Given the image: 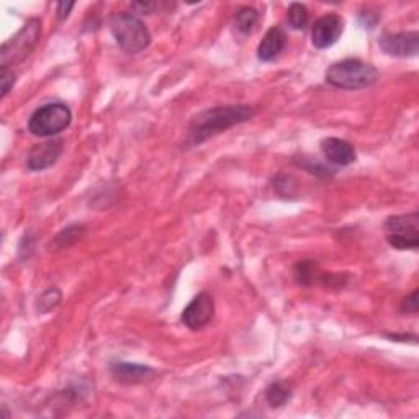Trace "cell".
Instances as JSON below:
<instances>
[{
	"label": "cell",
	"mask_w": 419,
	"mask_h": 419,
	"mask_svg": "<svg viewBox=\"0 0 419 419\" xmlns=\"http://www.w3.org/2000/svg\"><path fill=\"white\" fill-rule=\"evenodd\" d=\"M293 180L292 175H278L276 179V182H274V187L277 189V192L282 195V197H293L295 195V189L297 184H290Z\"/></svg>",
	"instance_id": "cell-22"
},
{
	"label": "cell",
	"mask_w": 419,
	"mask_h": 419,
	"mask_svg": "<svg viewBox=\"0 0 419 419\" xmlns=\"http://www.w3.org/2000/svg\"><path fill=\"white\" fill-rule=\"evenodd\" d=\"M254 109L249 105H221L203 110L192 118L187 129L189 146H198L236 125L253 118Z\"/></svg>",
	"instance_id": "cell-1"
},
{
	"label": "cell",
	"mask_w": 419,
	"mask_h": 419,
	"mask_svg": "<svg viewBox=\"0 0 419 419\" xmlns=\"http://www.w3.org/2000/svg\"><path fill=\"white\" fill-rule=\"evenodd\" d=\"M111 375L120 384H141L156 375V370L149 365L139 364H127V362H118L111 364L110 367Z\"/></svg>",
	"instance_id": "cell-11"
},
{
	"label": "cell",
	"mask_w": 419,
	"mask_h": 419,
	"mask_svg": "<svg viewBox=\"0 0 419 419\" xmlns=\"http://www.w3.org/2000/svg\"><path fill=\"white\" fill-rule=\"evenodd\" d=\"M379 71L372 64L362 63L358 59H344V61L334 63L326 71V82L344 90L372 87L379 81Z\"/></svg>",
	"instance_id": "cell-2"
},
{
	"label": "cell",
	"mask_w": 419,
	"mask_h": 419,
	"mask_svg": "<svg viewBox=\"0 0 419 419\" xmlns=\"http://www.w3.org/2000/svg\"><path fill=\"white\" fill-rule=\"evenodd\" d=\"M215 315V301L208 293H200L182 311V323L192 331L202 329L213 319Z\"/></svg>",
	"instance_id": "cell-7"
},
{
	"label": "cell",
	"mask_w": 419,
	"mask_h": 419,
	"mask_svg": "<svg viewBox=\"0 0 419 419\" xmlns=\"http://www.w3.org/2000/svg\"><path fill=\"white\" fill-rule=\"evenodd\" d=\"M419 225V213L413 212L408 213V215H397V216H390L388 220L385 221V232L386 235H393V232H419L418 230Z\"/></svg>",
	"instance_id": "cell-13"
},
{
	"label": "cell",
	"mask_w": 419,
	"mask_h": 419,
	"mask_svg": "<svg viewBox=\"0 0 419 419\" xmlns=\"http://www.w3.org/2000/svg\"><path fill=\"white\" fill-rule=\"evenodd\" d=\"M384 53L395 58H413L419 53L418 31H402V33H385L379 41Z\"/></svg>",
	"instance_id": "cell-6"
},
{
	"label": "cell",
	"mask_w": 419,
	"mask_h": 419,
	"mask_svg": "<svg viewBox=\"0 0 419 419\" xmlns=\"http://www.w3.org/2000/svg\"><path fill=\"white\" fill-rule=\"evenodd\" d=\"M321 151H323L326 161L339 167L351 166L356 161V148L341 138L323 139L321 141Z\"/></svg>",
	"instance_id": "cell-10"
},
{
	"label": "cell",
	"mask_w": 419,
	"mask_h": 419,
	"mask_svg": "<svg viewBox=\"0 0 419 419\" xmlns=\"http://www.w3.org/2000/svg\"><path fill=\"white\" fill-rule=\"evenodd\" d=\"M344 30V20L336 13L321 17L315 22L313 30H311V41L313 46L318 49L331 48L341 38Z\"/></svg>",
	"instance_id": "cell-8"
},
{
	"label": "cell",
	"mask_w": 419,
	"mask_h": 419,
	"mask_svg": "<svg viewBox=\"0 0 419 419\" xmlns=\"http://www.w3.org/2000/svg\"><path fill=\"white\" fill-rule=\"evenodd\" d=\"M74 6H76L74 2H59L58 8H56V13H58L59 20H66V18L69 17V13H71V10L74 8Z\"/></svg>",
	"instance_id": "cell-25"
},
{
	"label": "cell",
	"mask_w": 419,
	"mask_h": 419,
	"mask_svg": "<svg viewBox=\"0 0 419 419\" xmlns=\"http://www.w3.org/2000/svg\"><path fill=\"white\" fill-rule=\"evenodd\" d=\"M419 293L418 290H414L411 295H409L408 298H404L403 303H402V313H406V315H418V310H419Z\"/></svg>",
	"instance_id": "cell-23"
},
{
	"label": "cell",
	"mask_w": 419,
	"mask_h": 419,
	"mask_svg": "<svg viewBox=\"0 0 419 419\" xmlns=\"http://www.w3.org/2000/svg\"><path fill=\"white\" fill-rule=\"evenodd\" d=\"M86 226L82 225H71L68 226L66 230H63L61 232H58L53 241H51L49 248L51 251H63V249H69L71 246H74L77 241H81L84 236H86Z\"/></svg>",
	"instance_id": "cell-14"
},
{
	"label": "cell",
	"mask_w": 419,
	"mask_h": 419,
	"mask_svg": "<svg viewBox=\"0 0 419 419\" xmlns=\"http://www.w3.org/2000/svg\"><path fill=\"white\" fill-rule=\"evenodd\" d=\"M316 271H318V265L315 260H300L295 265V278L300 285L308 287L315 282Z\"/></svg>",
	"instance_id": "cell-19"
},
{
	"label": "cell",
	"mask_w": 419,
	"mask_h": 419,
	"mask_svg": "<svg viewBox=\"0 0 419 419\" xmlns=\"http://www.w3.org/2000/svg\"><path fill=\"white\" fill-rule=\"evenodd\" d=\"M258 22H259V13L253 7L239 8L235 17V25L237 28V31H241L243 35L253 33Z\"/></svg>",
	"instance_id": "cell-16"
},
{
	"label": "cell",
	"mask_w": 419,
	"mask_h": 419,
	"mask_svg": "<svg viewBox=\"0 0 419 419\" xmlns=\"http://www.w3.org/2000/svg\"><path fill=\"white\" fill-rule=\"evenodd\" d=\"M63 139H48L31 149L26 157V167L30 171H45L58 162L63 155Z\"/></svg>",
	"instance_id": "cell-9"
},
{
	"label": "cell",
	"mask_w": 419,
	"mask_h": 419,
	"mask_svg": "<svg viewBox=\"0 0 419 419\" xmlns=\"http://www.w3.org/2000/svg\"><path fill=\"white\" fill-rule=\"evenodd\" d=\"M295 162L300 167H303L305 171H308L310 174H315V175H318V177H329V175L333 174L331 169H328V167L323 166V164H319L318 161L311 159V157H308V156L295 157Z\"/></svg>",
	"instance_id": "cell-21"
},
{
	"label": "cell",
	"mask_w": 419,
	"mask_h": 419,
	"mask_svg": "<svg viewBox=\"0 0 419 419\" xmlns=\"http://www.w3.org/2000/svg\"><path fill=\"white\" fill-rule=\"evenodd\" d=\"M287 46V35L280 26H272L271 30L265 33L262 41L259 43L258 58L259 61L269 63L274 61L278 54L285 49Z\"/></svg>",
	"instance_id": "cell-12"
},
{
	"label": "cell",
	"mask_w": 419,
	"mask_h": 419,
	"mask_svg": "<svg viewBox=\"0 0 419 419\" xmlns=\"http://www.w3.org/2000/svg\"><path fill=\"white\" fill-rule=\"evenodd\" d=\"M386 243L398 251L418 249L419 232H406V235L404 232H393V235H386Z\"/></svg>",
	"instance_id": "cell-17"
},
{
	"label": "cell",
	"mask_w": 419,
	"mask_h": 419,
	"mask_svg": "<svg viewBox=\"0 0 419 419\" xmlns=\"http://www.w3.org/2000/svg\"><path fill=\"white\" fill-rule=\"evenodd\" d=\"M41 38V22L38 18H31L15 36L7 40L0 48V68L7 71L10 66L22 63L36 48Z\"/></svg>",
	"instance_id": "cell-4"
},
{
	"label": "cell",
	"mask_w": 419,
	"mask_h": 419,
	"mask_svg": "<svg viewBox=\"0 0 419 419\" xmlns=\"http://www.w3.org/2000/svg\"><path fill=\"white\" fill-rule=\"evenodd\" d=\"M0 82H2V99H3V97H7L8 92H10L13 84H15V74L8 71V69L7 71H2V79H0Z\"/></svg>",
	"instance_id": "cell-24"
},
{
	"label": "cell",
	"mask_w": 419,
	"mask_h": 419,
	"mask_svg": "<svg viewBox=\"0 0 419 419\" xmlns=\"http://www.w3.org/2000/svg\"><path fill=\"white\" fill-rule=\"evenodd\" d=\"M287 22L293 30H305L310 22L308 8L303 3H292L287 12Z\"/></svg>",
	"instance_id": "cell-18"
},
{
	"label": "cell",
	"mask_w": 419,
	"mask_h": 419,
	"mask_svg": "<svg viewBox=\"0 0 419 419\" xmlns=\"http://www.w3.org/2000/svg\"><path fill=\"white\" fill-rule=\"evenodd\" d=\"M386 338H390V339H393V341H408L409 338H414L416 339V336H414V334H386Z\"/></svg>",
	"instance_id": "cell-26"
},
{
	"label": "cell",
	"mask_w": 419,
	"mask_h": 419,
	"mask_svg": "<svg viewBox=\"0 0 419 419\" xmlns=\"http://www.w3.org/2000/svg\"><path fill=\"white\" fill-rule=\"evenodd\" d=\"M61 292L58 288H48L43 295L38 298V310L40 313H48V311L54 310L56 306L61 301Z\"/></svg>",
	"instance_id": "cell-20"
},
{
	"label": "cell",
	"mask_w": 419,
	"mask_h": 419,
	"mask_svg": "<svg viewBox=\"0 0 419 419\" xmlns=\"http://www.w3.org/2000/svg\"><path fill=\"white\" fill-rule=\"evenodd\" d=\"M265 400L271 408H282L292 400V386L287 381H274L265 390Z\"/></svg>",
	"instance_id": "cell-15"
},
{
	"label": "cell",
	"mask_w": 419,
	"mask_h": 419,
	"mask_svg": "<svg viewBox=\"0 0 419 419\" xmlns=\"http://www.w3.org/2000/svg\"><path fill=\"white\" fill-rule=\"evenodd\" d=\"M109 25L116 43L129 54L141 53L151 43V35L146 25L132 13H115L111 15Z\"/></svg>",
	"instance_id": "cell-3"
},
{
	"label": "cell",
	"mask_w": 419,
	"mask_h": 419,
	"mask_svg": "<svg viewBox=\"0 0 419 419\" xmlns=\"http://www.w3.org/2000/svg\"><path fill=\"white\" fill-rule=\"evenodd\" d=\"M72 122V111L66 104H46L35 110L28 120V129L40 138H53L64 132Z\"/></svg>",
	"instance_id": "cell-5"
}]
</instances>
